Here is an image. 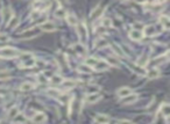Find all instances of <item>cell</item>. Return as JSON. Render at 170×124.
I'll list each match as a JSON object with an SVG mask.
<instances>
[{
    "label": "cell",
    "instance_id": "obj_1",
    "mask_svg": "<svg viewBox=\"0 0 170 124\" xmlns=\"http://www.w3.org/2000/svg\"><path fill=\"white\" fill-rule=\"evenodd\" d=\"M77 26V34H78V38L81 41V44L85 45L86 44V40H88V29L86 26L83 22H78Z\"/></svg>",
    "mask_w": 170,
    "mask_h": 124
},
{
    "label": "cell",
    "instance_id": "obj_2",
    "mask_svg": "<svg viewBox=\"0 0 170 124\" xmlns=\"http://www.w3.org/2000/svg\"><path fill=\"white\" fill-rule=\"evenodd\" d=\"M19 55V52L15 50V49H12V48H4L1 49L0 51V56L1 57H5V58H12V57H17Z\"/></svg>",
    "mask_w": 170,
    "mask_h": 124
},
{
    "label": "cell",
    "instance_id": "obj_3",
    "mask_svg": "<svg viewBox=\"0 0 170 124\" xmlns=\"http://www.w3.org/2000/svg\"><path fill=\"white\" fill-rule=\"evenodd\" d=\"M40 29L43 30V31H47V33H51V31H55V30L57 29V27L51 21H47L44 23L40 24Z\"/></svg>",
    "mask_w": 170,
    "mask_h": 124
},
{
    "label": "cell",
    "instance_id": "obj_4",
    "mask_svg": "<svg viewBox=\"0 0 170 124\" xmlns=\"http://www.w3.org/2000/svg\"><path fill=\"white\" fill-rule=\"evenodd\" d=\"M138 96H139L138 94H132L130 93V94L123 96V100H121V103L123 105H130V103H133V102L138 100Z\"/></svg>",
    "mask_w": 170,
    "mask_h": 124
},
{
    "label": "cell",
    "instance_id": "obj_5",
    "mask_svg": "<svg viewBox=\"0 0 170 124\" xmlns=\"http://www.w3.org/2000/svg\"><path fill=\"white\" fill-rule=\"evenodd\" d=\"M36 59L34 57H32V58H28L26 59V60H21V67H25V69H29V67H34L36 65L35 64Z\"/></svg>",
    "mask_w": 170,
    "mask_h": 124
},
{
    "label": "cell",
    "instance_id": "obj_6",
    "mask_svg": "<svg viewBox=\"0 0 170 124\" xmlns=\"http://www.w3.org/2000/svg\"><path fill=\"white\" fill-rule=\"evenodd\" d=\"M160 23H161V26L163 27L165 30H168L170 28V19L168 15H161L160 16Z\"/></svg>",
    "mask_w": 170,
    "mask_h": 124
},
{
    "label": "cell",
    "instance_id": "obj_7",
    "mask_svg": "<svg viewBox=\"0 0 170 124\" xmlns=\"http://www.w3.org/2000/svg\"><path fill=\"white\" fill-rule=\"evenodd\" d=\"M32 121H33L34 123H43V122L47 121V116H46L43 112H37V114L34 115V117L32 118Z\"/></svg>",
    "mask_w": 170,
    "mask_h": 124
},
{
    "label": "cell",
    "instance_id": "obj_8",
    "mask_svg": "<svg viewBox=\"0 0 170 124\" xmlns=\"http://www.w3.org/2000/svg\"><path fill=\"white\" fill-rule=\"evenodd\" d=\"M142 33H141V30L139 29H133L132 31H129V37L133 40V41H140L141 38H142Z\"/></svg>",
    "mask_w": 170,
    "mask_h": 124
},
{
    "label": "cell",
    "instance_id": "obj_9",
    "mask_svg": "<svg viewBox=\"0 0 170 124\" xmlns=\"http://www.w3.org/2000/svg\"><path fill=\"white\" fill-rule=\"evenodd\" d=\"M145 33V36H148V37H152L156 34V29H155V26H153V24H148L145 27V30H143Z\"/></svg>",
    "mask_w": 170,
    "mask_h": 124
},
{
    "label": "cell",
    "instance_id": "obj_10",
    "mask_svg": "<svg viewBox=\"0 0 170 124\" xmlns=\"http://www.w3.org/2000/svg\"><path fill=\"white\" fill-rule=\"evenodd\" d=\"M100 99H101V96H100L99 94H96V93H90L89 95H86L85 101H86L88 103H94V102L99 101Z\"/></svg>",
    "mask_w": 170,
    "mask_h": 124
},
{
    "label": "cell",
    "instance_id": "obj_11",
    "mask_svg": "<svg viewBox=\"0 0 170 124\" xmlns=\"http://www.w3.org/2000/svg\"><path fill=\"white\" fill-rule=\"evenodd\" d=\"M12 16H13V13H12V11H11L9 7H6V8L2 9V19H4L5 23H7V22L11 20Z\"/></svg>",
    "mask_w": 170,
    "mask_h": 124
},
{
    "label": "cell",
    "instance_id": "obj_12",
    "mask_svg": "<svg viewBox=\"0 0 170 124\" xmlns=\"http://www.w3.org/2000/svg\"><path fill=\"white\" fill-rule=\"evenodd\" d=\"M93 67H96L97 71H104V70H107L110 67V65L107 64V62H105V60H98V63Z\"/></svg>",
    "mask_w": 170,
    "mask_h": 124
},
{
    "label": "cell",
    "instance_id": "obj_13",
    "mask_svg": "<svg viewBox=\"0 0 170 124\" xmlns=\"http://www.w3.org/2000/svg\"><path fill=\"white\" fill-rule=\"evenodd\" d=\"M94 122H97V123H108L110 122V117L107 115H104V114H98L94 117Z\"/></svg>",
    "mask_w": 170,
    "mask_h": 124
},
{
    "label": "cell",
    "instance_id": "obj_14",
    "mask_svg": "<svg viewBox=\"0 0 170 124\" xmlns=\"http://www.w3.org/2000/svg\"><path fill=\"white\" fill-rule=\"evenodd\" d=\"M103 12H104V7L101 6V5H98L97 6V8L94 9L93 12L91 13V19L92 20H94V19H98L103 14Z\"/></svg>",
    "mask_w": 170,
    "mask_h": 124
},
{
    "label": "cell",
    "instance_id": "obj_15",
    "mask_svg": "<svg viewBox=\"0 0 170 124\" xmlns=\"http://www.w3.org/2000/svg\"><path fill=\"white\" fill-rule=\"evenodd\" d=\"M130 93H133V90L129 88V87H121L120 89H118L117 90L118 96H120V97H123V96L130 94Z\"/></svg>",
    "mask_w": 170,
    "mask_h": 124
},
{
    "label": "cell",
    "instance_id": "obj_16",
    "mask_svg": "<svg viewBox=\"0 0 170 124\" xmlns=\"http://www.w3.org/2000/svg\"><path fill=\"white\" fill-rule=\"evenodd\" d=\"M158 76H160V71L157 69H152L147 72V77L149 79H156V78H158Z\"/></svg>",
    "mask_w": 170,
    "mask_h": 124
},
{
    "label": "cell",
    "instance_id": "obj_17",
    "mask_svg": "<svg viewBox=\"0 0 170 124\" xmlns=\"http://www.w3.org/2000/svg\"><path fill=\"white\" fill-rule=\"evenodd\" d=\"M65 18H66V21H68V23L70 24V26H76L78 23V21H77V18L74 15V14H68V15H65Z\"/></svg>",
    "mask_w": 170,
    "mask_h": 124
},
{
    "label": "cell",
    "instance_id": "obj_18",
    "mask_svg": "<svg viewBox=\"0 0 170 124\" xmlns=\"http://www.w3.org/2000/svg\"><path fill=\"white\" fill-rule=\"evenodd\" d=\"M148 62H149L148 56H147V55H142L140 58H139V60H138V65L140 66V67H145Z\"/></svg>",
    "mask_w": 170,
    "mask_h": 124
},
{
    "label": "cell",
    "instance_id": "obj_19",
    "mask_svg": "<svg viewBox=\"0 0 170 124\" xmlns=\"http://www.w3.org/2000/svg\"><path fill=\"white\" fill-rule=\"evenodd\" d=\"M33 87H34V85L32 83H21V86H20V90L21 92H29V90L33 89Z\"/></svg>",
    "mask_w": 170,
    "mask_h": 124
},
{
    "label": "cell",
    "instance_id": "obj_20",
    "mask_svg": "<svg viewBox=\"0 0 170 124\" xmlns=\"http://www.w3.org/2000/svg\"><path fill=\"white\" fill-rule=\"evenodd\" d=\"M63 78L61 77V76H53V77L50 78V83L51 85H61V83H63Z\"/></svg>",
    "mask_w": 170,
    "mask_h": 124
},
{
    "label": "cell",
    "instance_id": "obj_21",
    "mask_svg": "<svg viewBox=\"0 0 170 124\" xmlns=\"http://www.w3.org/2000/svg\"><path fill=\"white\" fill-rule=\"evenodd\" d=\"M160 112H161V115H163L164 117H168L170 114V106L169 105H163V106L161 107V109H160Z\"/></svg>",
    "mask_w": 170,
    "mask_h": 124
},
{
    "label": "cell",
    "instance_id": "obj_22",
    "mask_svg": "<svg viewBox=\"0 0 170 124\" xmlns=\"http://www.w3.org/2000/svg\"><path fill=\"white\" fill-rule=\"evenodd\" d=\"M13 122H21V123H25V122H27V118H26V116H25L24 114H17L14 117H13Z\"/></svg>",
    "mask_w": 170,
    "mask_h": 124
},
{
    "label": "cell",
    "instance_id": "obj_23",
    "mask_svg": "<svg viewBox=\"0 0 170 124\" xmlns=\"http://www.w3.org/2000/svg\"><path fill=\"white\" fill-rule=\"evenodd\" d=\"M78 71L81 72V73H92L93 70L91 69V66L84 64V65H81L79 67H78Z\"/></svg>",
    "mask_w": 170,
    "mask_h": 124
},
{
    "label": "cell",
    "instance_id": "obj_24",
    "mask_svg": "<svg viewBox=\"0 0 170 124\" xmlns=\"http://www.w3.org/2000/svg\"><path fill=\"white\" fill-rule=\"evenodd\" d=\"M106 62H107V64L110 66H115V67H118V66L120 65L119 64V60L117 58H113V57H107Z\"/></svg>",
    "mask_w": 170,
    "mask_h": 124
},
{
    "label": "cell",
    "instance_id": "obj_25",
    "mask_svg": "<svg viewBox=\"0 0 170 124\" xmlns=\"http://www.w3.org/2000/svg\"><path fill=\"white\" fill-rule=\"evenodd\" d=\"M98 60H99V59L94 58V57H89V58H86V60H85V64L89 66H91V67H93V66L98 63Z\"/></svg>",
    "mask_w": 170,
    "mask_h": 124
},
{
    "label": "cell",
    "instance_id": "obj_26",
    "mask_svg": "<svg viewBox=\"0 0 170 124\" xmlns=\"http://www.w3.org/2000/svg\"><path fill=\"white\" fill-rule=\"evenodd\" d=\"M8 22H9V23H8V27H9V28H15V27L19 24V18H17V16H12Z\"/></svg>",
    "mask_w": 170,
    "mask_h": 124
},
{
    "label": "cell",
    "instance_id": "obj_27",
    "mask_svg": "<svg viewBox=\"0 0 170 124\" xmlns=\"http://www.w3.org/2000/svg\"><path fill=\"white\" fill-rule=\"evenodd\" d=\"M106 45H107V42L105 40H103V38H100V40L94 42V47L97 48V49H101V48L106 47Z\"/></svg>",
    "mask_w": 170,
    "mask_h": 124
},
{
    "label": "cell",
    "instance_id": "obj_28",
    "mask_svg": "<svg viewBox=\"0 0 170 124\" xmlns=\"http://www.w3.org/2000/svg\"><path fill=\"white\" fill-rule=\"evenodd\" d=\"M19 112V109H18V107H12L11 109H9V112H8V118H11V119H13V117L17 115Z\"/></svg>",
    "mask_w": 170,
    "mask_h": 124
},
{
    "label": "cell",
    "instance_id": "obj_29",
    "mask_svg": "<svg viewBox=\"0 0 170 124\" xmlns=\"http://www.w3.org/2000/svg\"><path fill=\"white\" fill-rule=\"evenodd\" d=\"M65 86V88H72L76 86V81L75 80H63V83Z\"/></svg>",
    "mask_w": 170,
    "mask_h": 124
},
{
    "label": "cell",
    "instance_id": "obj_30",
    "mask_svg": "<svg viewBox=\"0 0 170 124\" xmlns=\"http://www.w3.org/2000/svg\"><path fill=\"white\" fill-rule=\"evenodd\" d=\"M34 36H36V33H34V30H27L26 33H24L22 35H21V37L22 38H29V37H34Z\"/></svg>",
    "mask_w": 170,
    "mask_h": 124
},
{
    "label": "cell",
    "instance_id": "obj_31",
    "mask_svg": "<svg viewBox=\"0 0 170 124\" xmlns=\"http://www.w3.org/2000/svg\"><path fill=\"white\" fill-rule=\"evenodd\" d=\"M112 48L114 49L113 51L117 53V55H119V56H123V52L121 51V49H120V47H119L118 44H113V45H112Z\"/></svg>",
    "mask_w": 170,
    "mask_h": 124
},
{
    "label": "cell",
    "instance_id": "obj_32",
    "mask_svg": "<svg viewBox=\"0 0 170 124\" xmlns=\"http://www.w3.org/2000/svg\"><path fill=\"white\" fill-rule=\"evenodd\" d=\"M55 15L57 16L59 19H62V18H64L65 16V13H64V11L62 9V8H59V9H57L56 12H55Z\"/></svg>",
    "mask_w": 170,
    "mask_h": 124
},
{
    "label": "cell",
    "instance_id": "obj_33",
    "mask_svg": "<svg viewBox=\"0 0 170 124\" xmlns=\"http://www.w3.org/2000/svg\"><path fill=\"white\" fill-rule=\"evenodd\" d=\"M40 15H41V11L39 9V11H35V12H33L30 14V19L32 20H36L37 18H40Z\"/></svg>",
    "mask_w": 170,
    "mask_h": 124
},
{
    "label": "cell",
    "instance_id": "obj_34",
    "mask_svg": "<svg viewBox=\"0 0 170 124\" xmlns=\"http://www.w3.org/2000/svg\"><path fill=\"white\" fill-rule=\"evenodd\" d=\"M48 94L51 95V96H59V95H61V93H59L57 89L51 88V89H49V90H48Z\"/></svg>",
    "mask_w": 170,
    "mask_h": 124
},
{
    "label": "cell",
    "instance_id": "obj_35",
    "mask_svg": "<svg viewBox=\"0 0 170 124\" xmlns=\"http://www.w3.org/2000/svg\"><path fill=\"white\" fill-rule=\"evenodd\" d=\"M42 6V0H35L33 2V8L34 9H40V7Z\"/></svg>",
    "mask_w": 170,
    "mask_h": 124
},
{
    "label": "cell",
    "instance_id": "obj_36",
    "mask_svg": "<svg viewBox=\"0 0 170 124\" xmlns=\"http://www.w3.org/2000/svg\"><path fill=\"white\" fill-rule=\"evenodd\" d=\"M103 27H112V20L108 18L104 19L103 21Z\"/></svg>",
    "mask_w": 170,
    "mask_h": 124
},
{
    "label": "cell",
    "instance_id": "obj_37",
    "mask_svg": "<svg viewBox=\"0 0 170 124\" xmlns=\"http://www.w3.org/2000/svg\"><path fill=\"white\" fill-rule=\"evenodd\" d=\"M8 41V36L6 34H0V42H7Z\"/></svg>",
    "mask_w": 170,
    "mask_h": 124
},
{
    "label": "cell",
    "instance_id": "obj_38",
    "mask_svg": "<svg viewBox=\"0 0 170 124\" xmlns=\"http://www.w3.org/2000/svg\"><path fill=\"white\" fill-rule=\"evenodd\" d=\"M138 4H143V2H146L147 0H135Z\"/></svg>",
    "mask_w": 170,
    "mask_h": 124
},
{
    "label": "cell",
    "instance_id": "obj_39",
    "mask_svg": "<svg viewBox=\"0 0 170 124\" xmlns=\"http://www.w3.org/2000/svg\"><path fill=\"white\" fill-rule=\"evenodd\" d=\"M158 2H160V4H164V2H165V1H167V0H157Z\"/></svg>",
    "mask_w": 170,
    "mask_h": 124
},
{
    "label": "cell",
    "instance_id": "obj_40",
    "mask_svg": "<svg viewBox=\"0 0 170 124\" xmlns=\"http://www.w3.org/2000/svg\"><path fill=\"white\" fill-rule=\"evenodd\" d=\"M57 1H59V4H64L65 1H66V0H57Z\"/></svg>",
    "mask_w": 170,
    "mask_h": 124
}]
</instances>
